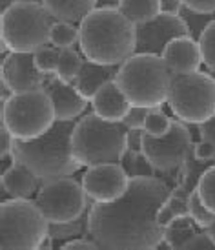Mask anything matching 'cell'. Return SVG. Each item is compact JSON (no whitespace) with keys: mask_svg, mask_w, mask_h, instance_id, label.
Instances as JSON below:
<instances>
[{"mask_svg":"<svg viewBox=\"0 0 215 250\" xmlns=\"http://www.w3.org/2000/svg\"><path fill=\"white\" fill-rule=\"evenodd\" d=\"M0 185H2V192L9 197L29 199V197L37 195L42 183L28 167L15 161L11 167L2 172Z\"/></svg>","mask_w":215,"mask_h":250,"instance_id":"cell-18","label":"cell"},{"mask_svg":"<svg viewBox=\"0 0 215 250\" xmlns=\"http://www.w3.org/2000/svg\"><path fill=\"white\" fill-rule=\"evenodd\" d=\"M35 201L49 223L73 221L88 212L93 203L86 194L82 183L71 175L42 183Z\"/></svg>","mask_w":215,"mask_h":250,"instance_id":"cell-11","label":"cell"},{"mask_svg":"<svg viewBox=\"0 0 215 250\" xmlns=\"http://www.w3.org/2000/svg\"><path fill=\"white\" fill-rule=\"evenodd\" d=\"M78 42V28L70 22H59L57 21L51 28V39L49 44L57 48H73Z\"/></svg>","mask_w":215,"mask_h":250,"instance_id":"cell-27","label":"cell"},{"mask_svg":"<svg viewBox=\"0 0 215 250\" xmlns=\"http://www.w3.org/2000/svg\"><path fill=\"white\" fill-rule=\"evenodd\" d=\"M194 152V137L190 125L175 117L172 128L164 137L142 135V153L155 168V177L162 179L174 188L179 183L180 168Z\"/></svg>","mask_w":215,"mask_h":250,"instance_id":"cell-9","label":"cell"},{"mask_svg":"<svg viewBox=\"0 0 215 250\" xmlns=\"http://www.w3.org/2000/svg\"><path fill=\"white\" fill-rule=\"evenodd\" d=\"M206 232H208V236L212 237V241L215 243V221L212 223V225H210L208 229H206Z\"/></svg>","mask_w":215,"mask_h":250,"instance_id":"cell-44","label":"cell"},{"mask_svg":"<svg viewBox=\"0 0 215 250\" xmlns=\"http://www.w3.org/2000/svg\"><path fill=\"white\" fill-rule=\"evenodd\" d=\"M199 227L197 223L194 221V217L190 214L186 215H177L174 221L168 225L164 229V243L170 249H182L184 243H186L190 237L199 232Z\"/></svg>","mask_w":215,"mask_h":250,"instance_id":"cell-23","label":"cell"},{"mask_svg":"<svg viewBox=\"0 0 215 250\" xmlns=\"http://www.w3.org/2000/svg\"><path fill=\"white\" fill-rule=\"evenodd\" d=\"M2 126L19 141L40 137L55 125V108L48 91L40 90L11 93L2 101Z\"/></svg>","mask_w":215,"mask_h":250,"instance_id":"cell-8","label":"cell"},{"mask_svg":"<svg viewBox=\"0 0 215 250\" xmlns=\"http://www.w3.org/2000/svg\"><path fill=\"white\" fill-rule=\"evenodd\" d=\"M0 75H2V84L9 90V93L40 90L48 79V73H42L35 66L33 53H17V51H7V55L2 57Z\"/></svg>","mask_w":215,"mask_h":250,"instance_id":"cell-14","label":"cell"},{"mask_svg":"<svg viewBox=\"0 0 215 250\" xmlns=\"http://www.w3.org/2000/svg\"><path fill=\"white\" fill-rule=\"evenodd\" d=\"M182 249H215V243L212 241L206 230H199L197 234H194L188 239Z\"/></svg>","mask_w":215,"mask_h":250,"instance_id":"cell-35","label":"cell"},{"mask_svg":"<svg viewBox=\"0 0 215 250\" xmlns=\"http://www.w3.org/2000/svg\"><path fill=\"white\" fill-rule=\"evenodd\" d=\"M15 2H26V4H44V0H15Z\"/></svg>","mask_w":215,"mask_h":250,"instance_id":"cell-45","label":"cell"},{"mask_svg":"<svg viewBox=\"0 0 215 250\" xmlns=\"http://www.w3.org/2000/svg\"><path fill=\"white\" fill-rule=\"evenodd\" d=\"M184 35L190 37V31H188L186 22L180 19V15L162 11L153 21L137 26V49H135V53L162 55L168 42Z\"/></svg>","mask_w":215,"mask_h":250,"instance_id":"cell-13","label":"cell"},{"mask_svg":"<svg viewBox=\"0 0 215 250\" xmlns=\"http://www.w3.org/2000/svg\"><path fill=\"white\" fill-rule=\"evenodd\" d=\"M179 15H180V19L186 22L190 37L195 39V41H199L202 35V31L206 29V26H208L210 22L215 21V13H197V11H192V9L186 6L180 7Z\"/></svg>","mask_w":215,"mask_h":250,"instance_id":"cell-25","label":"cell"},{"mask_svg":"<svg viewBox=\"0 0 215 250\" xmlns=\"http://www.w3.org/2000/svg\"><path fill=\"white\" fill-rule=\"evenodd\" d=\"M49 236V221L37 201L9 197L0 205L2 250H40Z\"/></svg>","mask_w":215,"mask_h":250,"instance_id":"cell-7","label":"cell"},{"mask_svg":"<svg viewBox=\"0 0 215 250\" xmlns=\"http://www.w3.org/2000/svg\"><path fill=\"white\" fill-rule=\"evenodd\" d=\"M197 126V132H199V137L201 139L210 141L212 145L215 146V115L210 117L208 121H204L201 125H195Z\"/></svg>","mask_w":215,"mask_h":250,"instance_id":"cell-39","label":"cell"},{"mask_svg":"<svg viewBox=\"0 0 215 250\" xmlns=\"http://www.w3.org/2000/svg\"><path fill=\"white\" fill-rule=\"evenodd\" d=\"M84 55L80 51L73 48H62L60 49V57H59V64H57L55 75L64 81V83H75L78 71L82 68Z\"/></svg>","mask_w":215,"mask_h":250,"instance_id":"cell-24","label":"cell"},{"mask_svg":"<svg viewBox=\"0 0 215 250\" xmlns=\"http://www.w3.org/2000/svg\"><path fill=\"white\" fill-rule=\"evenodd\" d=\"M73 157L80 167L120 163L128 152V128L122 123L106 121L95 111L77 119L71 133Z\"/></svg>","mask_w":215,"mask_h":250,"instance_id":"cell-5","label":"cell"},{"mask_svg":"<svg viewBox=\"0 0 215 250\" xmlns=\"http://www.w3.org/2000/svg\"><path fill=\"white\" fill-rule=\"evenodd\" d=\"M78 48L91 62L120 66L137 49V26L118 7H97L78 24Z\"/></svg>","mask_w":215,"mask_h":250,"instance_id":"cell-2","label":"cell"},{"mask_svg":"<svg viewBox=\"0 0 215 250\" xmlns=\"http://www.w3.org/2000/svg\"><path fill=\"white\" fill-rule=\"evenodd\" d=\"M91 108L93 111L100 115L106 121L111 123H122L132 104L128 103L124 93L120 91L117 81H108V83L95 93V97L91 99Z\"/></svg>","mask_w":215,"mask_h":250,"instance_id":"cell-17","label":"cell"},{"mask_svg":"<svg viewBox=\"0 0 215 250\" xmlns=\"http://www.w3.org/2000/svg\"><path fill=\"white\" fill-rule=\"evenodd\" d=\"M199 46L202 51V61L206 64L210 73L215 75V21L210 22L206 29L202 31L201 39H199Z\"/></svg>","mask_w":215,"mask_h":250,"instance_id":"cell-33","label":"cell"},{"mask_svg":"<svg viewBox=\"0 0 215 250\" xmlns=\"http://www.w3.org/2000/svg\"><path fill=\"white\" fill-rule=\"evenodd\" d=\"M150 110H152V108L132 106L130 111H128V115H126L124 121H122V125H124L128 130H139V128L144 130V123H146V117H148V111Z\"/></svg>","mask_w":215,"mask_h":250,"instance_id":"cell-34","label":"cell"},{"mask_svg":"<svg viewBox=\"0 0 215 250\" xmlns=\"http://www.w3.org/2000/svg\"><path fill=\"white\" fill-rule=\"evenodd\" d=\"M13 146H15V137L2 126L0 128V157L9 155V153L13 152Z\"/></svg>","mask_w":215,"mask_h":250,"instance_id":"cell-40","label":"cell"},{"mask_svg":"<svg viewBox=\"0 0 215 250\" xmlns=\"http://www.w3.org/2000/svg\"><path fill=\"white\" fill-rule=\"evenodd\" d=\"M118 73V66H106V64H97L91 62L84 57L82 68L77 75L73 86L77 88V91L82 95L84 99H88L91 103V99L95 97L102 86L108 81H113Z\"/></svg>","mask_w":215,"mask_h":250,"instance_id":"cell-19","label":"cell"},{"mask_svg":"<svg viewBox=\"0 0 215 250\" xmlns=\"http://www.w3.org/2000/svg\"><path fill=\"white\" fill-rule=\"evenodd\" d=\"M115 81L132 106L160 108L168 103L174 73L162 55L133 53L118 66Z\"/></svg>","mask_w":215,"mask_h":250,"instance_id":"cell-4","label":"cell"},{"mask_svg":"<svg viewBox=\"0 0 215 250\" xmlns=\"http://www.w3.org/2000/svg\"><path fill=\"white\" fill-rule=\"evenodd\" d=\"M59 57H60V48L57 46H42L40 49H37L33 53V59H35V66L42 73H55L57 64H59Z\"/></svg>","mask_w":215,"mask_h":250,"instance_id":"cell-32","label":"cell"},{"mask_svg":"<svg viewBox=\"0 0 215 250\" xmlns=\"http://www.w3.org/2000/svg\"><path fill=\"white\" fill-rule=\"evenodd\" d=\"M120 0H97V7H118Z\"/></svg>","mask_w":215,"mask_h":250,"instance_id":"cell-43","label":"cell"},{"mask_svg":"<svg viewBox=\"0 0 215 250\" xmlns=\"http://www.w3.org/2000/svg\"><path fill=\"white\" fill-rule=\"evenodd\" d=\"M172 195V187L155 175L130 177L122 197L91 203L90 237L102 250H152L164 243L157 212Z\"/></svg>","mask_w":215,"mask_h":250,"instance_id":"cell-1","label":"cell"},{"mask_svg":"<svg viewBox=\"0 0 215 250\" xmlns=\"http://www.w3.org/2000/svg\"><path fill=\"white\" fill-rule=\"evenodd\" d=\"M49 237L62 247L75 237H90V210L68 223H49Z\"/></svg>","mask_w":215,"mask_h":250,"instance_id":"cell-22","label":"cell"},{"mask_svg":"<svg viewBox=\"0 0 215 250\" xmlns=\"http://www.w3.org/2000/svg\"><path fill=\"white\" fill-rule=\"evenodd\" d=\"M162 2V11L164 13L179 15L180 7H182V0H160Z\"/></svg>","mask_w":215,"mask_h":250,"instance_id":"cell-42","label":"cell"},{"mask_svg":"<svg viewBox=\"0 0 215 250\" xmlns=\"http://www.w3.org/2000/svg\"><path fill=\"white\" fill-rule=\"evenodd\" d=\"M64 250H71V249H84V250H98V245L91 239V237H75V239H70L62 243Z\"/></svg>","mask_w":215,"mask_h":250,"instance_id":"cell-38","label":"cell"},{"mask_svg":"<svg viewBox=\"0 0 215 250\" xmlns=\"http://www.w3.org/2000/svg\"><path fill=\"white\" fill-rule=\"evenodd\" d=\"M44 90L51 97L57 121H73V119L82 117L84 110L90 104V101L84 99L73 84L60 81L55 73L48 75Z\"/></svg>","mask_w":215,"mask_h":250,"instance_id":"cell-15","label":"cell"},{"mask_svg":"<svg viewBox=\"0 0 215 250\" xmlns=\"http://www.w3.org/2000/svg\"><path fill=\"white\" fill-rule=\"evenodd\" d=\"M162 59L174 75L199 71L201 64H204L199 41L188 35L177 37L172 42H168V46L162 51Z\"/></svg>","mask_w":215,"mask_h":250,"instance_id":"cell-16","label":"cell"},{"mask_svg":"<svg viewBox=\"0 0 215 250\" xmlns=\"http://www.w3.org/2000/svg\"><path fill=\"white\" fill-rule=\"evenodd\" d=\"M120 165L124 167L130 177L135 175H155V168L152 167V163L146 159V155L142 152H133L128 150L124 153V157L120 161Z\"/></svg>","mask_w":215,"mask_h":250,"instance_id":"cell-28","label":"cell"},{"mask_svg":"<svg viewBox=\"0 0 215 250\" xmlns=\"http://www.w3.org/2000/svg\"><path fill=\"white\" fill-rule=\"evenodd\" d=\"M55 22L44 4L13 2L0 17L4 57L7 55L6 51L35 53L42 46H48Z\"/></svg>","mask_w":215,"mask_h":250,"instance_id":"cell-6","label":"cell"},{"mask_svg":"<svg viewBox=\"0 0 215 250\" xmlns=\"http://www.w3.org/2000/svg\"><path fill=\"white\" fill-rule=\"evenodd\" d=\"M182 6L197 13H215V0H182Z\"/></svg>","mask_w":215,"mask_h":250,"instance_id":"cell-37","label":"cell"},{"mask_svg":"<svg viewBox=\"0 0 215 250\" xmlns=\"http://www.w3.org/2000/svg\"><path fill=\"white\" fill-rule=\"evenodd\" d=\"M186 214H190L188 212V199L172 194L166 201L162 203V207L157 212V221H159L160 227L166 229L177 215H186Z\"/></svg>","mask_w":215,"mask_h":250,"instance_id":"cell-26","label":"cell"},{"mask_svg":"<svg viewBox=\"0 0 215 250\" xmlns=\"http://www.w3.org/2000/svg\"><path fill=\"white\" fill-rule=\"evenodd\" d=\"M168 106L186 125H201L215 115V77L206 71L174 75Z\"/></svg>","mask_w":215,"mask_h":250,"instance_id":"cell-10","label":"cell"},{"mask_svg":"<svg viewBox=\"0 0 215 250\" xmlns=\"http://www.w3.org/2000/svg\"><path fill=\"white\" fill-rule=\"evenodd\" d=\"M172 121L174 119L168 117L160 108H152L148 111V117H146L144 132L153 135V137H164L172 128Z\"/></svg>","mask_w":215,"mask_h":250,"instance_id":"cell-30","label":"cell"},{"mask_svg":"<svg viewBox=\"0 0 215 250\" xmlns=\"http://www.w3.org/2000/svg\"><path fill=\"white\" fill-rule=\"evenodd\" d=\"M130 185V175L120 163H104L86 168L82 187L93 203H110L122 197Z\"/></svg>","mask_w":215,"mask_h":250,"instance_id":"cell-12","label":"cell"},{"mask_svg":"<svg viewBox=\"0 0 215 250\" xmlns=\"http://www.w3.org/2000/svg\"><path fill=\"white\" fill-rule=\"evenodd\" d=\"M44 6L55 21L80 24L93 9H97V0H44Z\"/></svg>","mask_w":215,"mask_h":250,"instance_id":"cell-20","label":"cell"},{"mask_svg":"<svg viewBox=\"0 0 215 250\" xmlns=\"http://www.w3.org/2000/svg\"><path fill=\"white\" fill-rule=\"evenodd\" d=\"M195 190L199 192V197H201V201L204 203V207H206L210 212L215 214V165H212V167L201 175V179L197 183V188H195Z\"/></svg>","mask_w":215,"mask_h":250,"instance_id":"cell-31","label":"cell"},{"mask_svg":"<svg viewBox=\"0 0 215 250\" xmlns=\"http://www.w3.org/2000/svg\"><path fill=\"white\" fill-rule=\"evenodd\" d=\"M118 9L135 26H139L153 21L157 15L162 13V2L160 0H120Z\"/></svg>","mask_w":215,"mask_h":250,"instance_id":"cell-21","label":"cell"},{"mask_svg":"<svg viewBox=\"0 0 215 250\" xmlns=\"http://www.w3.org/2000/svg\"><path fill=\"white\" fill-rule=\"evenodd\" d=\"M75 125L77 119L55 121V125L37 139H15L11 152L15 161L28 167L40 183L77 174L82 167L77 163L71 150V133Z\"/></svg>","mask_w":215,"mask_h":250,"instance_id":"cell-3","label":"cell"},{"mask_svg":"<svg viewBox=\"0 0 215 250\" xmlns=\"http://www.w3.org/2000/svg\"><path fill=\"white\" fill-rule=\"evenodd\" d=\"M194 153L201 161H214L215 163V146L206 139H201L194 143Z\"/></svg>","mask_w":215,"mask_h":250,"instance_id":"cell-36","label":"cell"},{"mask_svg":"<svg viewBox=\"0 0 215 250\" xmlns=\"http://www.w3.org/2000/svg\"><path fill=\"white\" fill-rule=\"evenodd\" d=\"M188 212H190V215L194 217V221L197 223V227L201 230H206L215 221V214L204 207V203L201 201L197 190H194L192 194L188 195Z\"/></svg>","mask_w":215,"mask_h":250,"instance_id":"cell-29","label":"cell"},{"mask_svg":"<svg viewBox=\"0 0 215 250\" xmlns=\"http://www.w3.org/2000/svg\"><path fill=\"white\" fill-rule=\"evenodd\" d=\"M142 135H144L142 128H139V130H128V150L142 152Z\"/></svg>","mask_w":215,"mask_h":250,"instance_id":"cell-41","label":"cell"}]
</instances>
